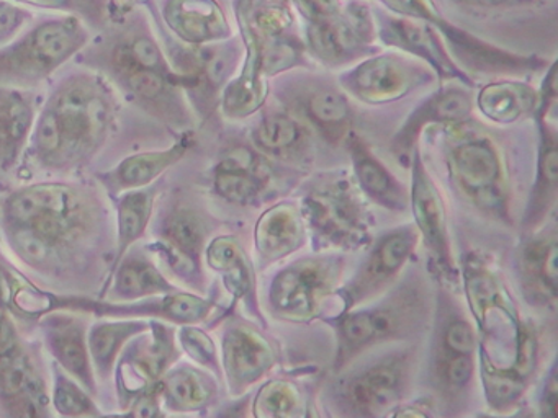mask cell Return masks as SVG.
<instances>
[{
  "label": "cell",
  "mask_w": 558,
  "mask_h": 418,
  "mask_svg": "<svg viewBox=\"0 0 558 418\" xmlns=\"http://www.w3.org/2000/svg\"><path fill=\"white\" fill-rule=\"evenodd\" d=\"M478 107L496 123H514L535 107V94L531 87L518 82H496L480 91Z\"/></svg>",
  "instance_id": "cell-22"
},
{
  "label": "cell",
  "mask_w": 558,
  "mask_h": 418,
  "mask_svg": "<svg viewBox=\"0 0 558 418\" xmlns=\"http://www.w3.org/2000/svg\"><path fill=\"white\" fill-rule=\"evenodd\" d=\"M408 368L404 356H391L357 372L342 384V405L359 415H378L397 407L408 382Z\"/></svg>",
  "instance_id": "cell-8"
},
{
  "label": "cell",
  "mask_w": 558,
  "mask_h": 418,
  "mask_svg": "<svg viewBox=\"0 0 558 418\" xmlns=\"http://www.w3.org/2000/svg\"><path fill=\"white\" fill-rule=\"evenodd\" d=\"M81 216L83 205L77 193L54 183L21 189L8 201L11 224L31 228L53 247L80 225Z\"/></svg>",
  "instance_id": "cell-4"
},
{
  "label": "cell",
  "mask_w": 558,
  "mask_h": 418,
  "mask_svg": "<svg viewBox=\"0 0 558 418\" xmlns=\"http://www.w3.org/2000/svg\"><path fill=\"white\" fill-rule=\"evenodd\" d=\"M305 130L287 114H270L257 126L254 140L264 152L286 156L302 146Z\"/></svg>",
  "instance_id": "cell-34"
},
{
  "label": "cell",
  "mask_w": 558,
  "mask_h": 418,
  "mask_svg": "<svg viewBox=\"0 0 558 418\" xmlns=\"http://www.w3.org/2000/svg\"><path fill=\"white\" fill-rule=\"evenodd\" d=\"M450 165L453 179L476 205L488 211H505L501 160L492 140L470 137L457 144Z\"/></svg>",
  "instance_id": "cell-7"
},
{
  "label": "cell",
  "mask_w": 558,
  "mask_h": 418,
  "mask_svg": "<svg viewBox=\"0 0 558 418\" xmlns=\"http://www.w3.org/2000/svg\"><path fill=\"white\" fill-rule=\"evenodd\" d=\"M305 111L306 116L329 140L338 143L348 134L351 110L341 91L332 88H319L313 91L306 98Z\"/></svg>",
  "instance_id": "cell-27"
},
{
  "label": "cell",
  "mask_w": 558,
  "mask_h": 418,
  "mask_svg": "<svg viewBox=\"0 0 558 418\" xmlns=\"http://www.w3.org/2000/svg\"><path fill=\"white\" fill-rule=\"evenodd\" d=\"M110 67L143 104H148L159 113L178 110L174 75L136 64L117 39L110 49Z\"/></svg>",
  "instance_id": "cell-13"
},
{
  "label": "cell",
  "mask_w": 558,
  "mask_h": 418,
  "mask_svg": "<svg viewBox=\"0 0 558 418\" xmlns=\"http://www.w3.org/2000/svg\"><path fill=\"white\" fill-rule=\"evenodd\" d=\"M54 407L61 415L70 417H80V415L97 414L93 401L77 388L74 382L60 378L57 389H54Z\"/></svg>",
  "instance_id": "cell-41"
},
{
  "label": "cell",
  "mask_w": 558,
  "mask_h": 418,
  "mask_svg": "<svg viewBox=\"0 0 558 418\" xmlns=\"http://www.w3.org/2000/svg\"><path fill=\"white\" fill-rule=\"evenodd\" d=\"M416 242L417 235L411 225L397 229L380 238L357 276L345 290V303L349 309L390 284L398 271L407 263Z\"/></svg>",
  "instance_id": "cell-9"
},
{
  "label": "cell",
  "mask_w": 558,
  "mask_h": 418,
  "mask_svg": "<svg viewBox=\"0 0 558 418\" xmlns=\"http://www.w3.org/2000/svg\"><path fill=\"white\" fill-rule=\"evenodd\" d=\"M420 316L417 297L400 293L372 309L342 317L339 322V368L362 349L400 336L417 322Z\"/></svg>",
  "instance_id": "cell-5"
},
{
  "label": "cell",
  "mask_w": 558,
  "mask_h": 418,
  "mask_svg": "<svg viewBox=\"0 0 558 418\" xmlns=\"http://www.w3.org/2000/svg\"><path fill=\"white\" fill-rule=\"evenodd\" d=\"M303 218L326 244L354 248L368 238L367 212L345 180L313 189L302 205Z\"/></svg>",
  "instance_id": "cell-3"
},
{
  "label": "cell",
  "mask_w": 558,
  "mask_h": 418,
  "mask_svg": "<svg viewBox=\"0 0 558 418\" xmlns=\"http://www.w3.org/2000/svg\"><path fill=\"white\" fill-rule=\"evenodd\" d=\"M182 343L191 353L192 358L197 359L202 365H215V346L204 332L195 329H184Z\"/></svg>",
  "instance_id": "cell-47"
},
{
  "label": "cell",
  "mask_w": 558,
  "mask_h": 418,
  "mask_svg": "<svg viewBox=\"0 0 558 418\" xmlns=\"http://www.w3.org/2000/svg\"><path fill=\"white\" fill-rule=\"evenodd\" d=\"M492 2H495V3H502V2H508V0H492Z\"/></svg>",
  "instance_id": "cell-54"
},
{
  "label": "cell",
  "mask_w": 558,
  "mask_h": 418,
  "mask_svg": "<svg viewBox=\"0 0 558 418\" xmlns=\"http://www.w3.org/2000/svg\"><path fill=\"white\" fill-rule=\"evenodd\" d=\"M439 348L475 355V332L466 320L450 319L440 332Z\"/></svg>",
  "instance_id": "cell-45"
},
{
  "label": "cell",
  "mask_w": 558,
  "mask_h": 418,
  "mask_svg": "<svg viewBox=\"0 0 558 418\" xmlns=\"http://www.w3.org/2000/svg\"><path fill=\"white\" fill-rule=\"evenodd\" d=\"M411 205H413L416 228L420 229L426 247L429 248L439 267L450 271L452 257H450L449 234H447L446 208H444L439 189L427 175L420 159L414 162Z\"/></svg>",
  "instance_id": "cell-10"
},
{
  "label": "cell",
  "mask_w": 558,
  "mask_h": 418,
  "mask_svg": "<svg viewBox=\"0 0 558 418\" xmlns=\"http://www.w3.org/2000/svg\"><path fill=\"white\" fill-rule=\"evenodd\" d=\"M151 214L153 193L133 192L123 196L119 208V261L130 245L145 234Z\"/></svg>",
  "instance_id": "cell-33"
},
{
  "label": "cell",
  "mask_w": 558,
  "mask_h": 418,
  "mask_svg": "<svg viewBox=\"0 0 558 418\" xmlns=\"http://www.w3.org/2000/svg\"><path fill=\"white\" fill-rule=\"evenodd\" d=\"M254 238L256 250L266 261H277L299 250L305 232L295 206L282 202L267 209L257 222Z\"/></svg>",
  "instance_id": "cell-16"
},
{
  "label": "cell",
  "mask_w": 558,
  "mask_h": 418,
  "mask_svg": "<svg viewBox=\"0 0 558 418\" xmlns=\"http://www.w3.org/2000/svg\"><path fill=\"white\" fill-rule=\"evenodd\" d=\"M89 39L87 23L80 16H47L24 35L0 46V85L28 87L45 81L86 48Z\"/></svg>",
  "instance_id": "cell-1"
},
{
  "label": "cell",
  "mask_w": 558,
  "mask_h": 418,
  "mask_svg": "<svg viewBox=\"0 0 558 418\" xmlns=\"http://www.w3.org/2000/svg\"><path fill=\"white\" fill-rule=\"evenodd\" d=\"M225 283L234 296H244L251 290V273L246 260H241L230 270L223 271Z\"/></svg>",
  "instance_id": "cell-48"
},
{
  "label": "cell",
  "mask_w": 558,
  "mask_h": 418,
  "mask_svg": "<svg viewBox=\"0 0 558 418\" xmlns=\"http://www.w3.org/2000/svg\"><path fill=\"white\" fill-rule=\"evenodd\" d=\"M525 284L535 297L555 303L557 299V241L555 235L534 242L522 257Z\"/></svg>",
  "instance_id": "cell-24"
},
{
  "label": "cell",
  "mask_w": 558,
  "mask_h": 418,
  "mask_svg": "<svg viewBox=\"0 0 558 418\" xmlns=\"http://www.w3.org/2000/svg\"><path fill=\"white\" fill-rule=\"evenodd\" d=\"M17 349V333L12 327L11 320L5 317L0 307V358L12 355Z\"/></svg>",
  "instance_id": "cell-50"
},
{
  "label": "cell",
  "mask_w": 558,
  "mask_h": 418,
  "mask_svg": "<svg viewBox=\"0 0 558 418\" xmlns=\"http://www.w3.org/2000/svg\"><path fill=\"white\" fill-rule=\"evenodd\" d=\"M25 7L70 13L80 16L89 26H107L110 22V0H14Z\"/></svg>",
  "instance_id": "cell-38"
},
{
  "label": "cell",
  "mask_w": 558,
  "mask_h": 418,
  "mask_svg": "<svg viewBox=\"0 0 558 418\" xmlns=\"http://www.w3.org/2000/svg\"><path fill=\"white\" fill-rule=\"evenodd\" d=\"M48 345L74 378L93 388V368L80 323L71 319H54L48 332Z\"/></svg>",
  "instance_id": "cell-23"
},
{
  "label": "cell",
  "mask_w": 558,
  "mask_h": 418,
  "mask_svg": "<svg viewBox=\"0 0 558 418\" xmlns=\"http://www.w3.org/2000/svg\"><path fill=\"white\" fill-rule=\"evenodd\" d=\"M544 392V414L555 417V415H557V411H555V408H557V381H555V371L551 372Z\"/></svg>",
  "instance_id": "cell-52"
},
{
  "label": "cell",
  "mask_w": 558,
  "mask_h": 418,
  "mask_svg": "<svg viewBox=\"0 0 558 418\" xmlns=\"http://www.w3.org/2000/svg\"><path fill=\"white\" fill-rule=\"evenodd\" d=\"M302 397L299 389L289 381H270L260 389L254 402L257 417H293L300 414Z\"/></svg>",
  "instance_id": "cell-36"
},
{
  "label": "cell",
  "mask_w": 558,
  "mask_h": 418,
  "mask_svg": "<svg viewBox=\"0 0 558 418\" xmlns=\"http://www.w3.org/2000/svg\"><path fill=\"white\" fill-rule=\"evenodd\" d=\"M475 371V355L472 353L437 349L436 374L447 392H459L469 385Z\"/></svg>",
  "instance_id": "cell-39"
},
{
  "label": "cell",
  "mask_w": 558,
  "mask_h": 418,
  "mask_svg": "<svg viewBox=\"0 0 558 418\" xmlns=\"http://www.w3.org/2000/svg\"><path fill=\"white\" fill-rule=\"evenodd\" d=\"M11 242L19 255L31 263L47 261L51 248H54L50 242L45 241L41 235L25 225H12Z\"/></svg>",
  "instance_id": "cell-42"
},
{
  "label": "cell",
  "mask_w": 558,
  "mask_h": 418,
  "mask_svg": "<svg viewBox=\"0 0 558 418\" xmlns=\"http://www.w3.org/2000/svg\"><path fill=\"white\" fill-rule=\"evenodd\" d=\"M300 10L306 16L316 22V20L328 19V16L338 15V7L332 0H296Z\"/></svg>",
  "instance_id": "cell-49"
},
{
  "label": "cell",
  "mask_w": 558,
  "mask_h": 418,
  "mask_svg": "<svg viewBox=\"0 0 558 418\" xmlns=\"http://www.w3.org/2000/svg\"><path fill=\"white\" fill-rule=\"evenodd\" d=\"M165 234L171 247L191 260H197L202 247H204L205 229L194 212H174L166 222Z\"/></svg>",
  "instance_id": "cell-37"
},
{
  "label": "cell",
  "mask_w": 558,
  "mask_h": 418,
  "mask_svg": "<svg viewBox=\"0 0 558 418\" xmlns=\"http://www.w3.org/2000/svg\"><path fill=\"white\" fill-rule=\"evenodd\" d=\"M387 41L408 49L413 54L416 52L417 56H423L426 61H429L434 67L439 69L444 74H457L456 67H453L449 58L444 54L439 41L429 28L414 25V23L395 22L390 26Z\"/></svg>",
  "instance_id": "cell-28"
},
{
  "label": "cell",
  "mask_w": 558,
  "mask_h": 418,
  "mask_svg": "<svg viewBox=\"0 0 558 418\" xmlns=\"http://www.w3.org/2000/svg\"><path fill=\"white\" fill-rule=\"evenodd\" d=\"M349 149L362 189L385 208L403 209L407 205L403 186L385 169L384 163L375 159L374 153L359 137H351Z\"/></svg>",
  "instance_id": "cell-18"
},
{
  "label": "cell",
  "mask_w": 558,
  "mask_h": 418,
  "mask_svg": "<svg viewBox=\"0 0 558 418\" xmlns=\"http://www.w3.org/2000/svg\"><path fill=\"white\" fill-rule=\"evenodd\" d=\"M299 48L290 39L269 36L266 42L259 41L260 71L277 74L283 69L292 67L299 61Z\"/></svg>",
  "instance_id": "cell-40"
},
{
  "label": "cell",
  "mask_w": 558,
  "mask_h": 418,
  "mask_svg": "<svg viewBox=\"0 0 558 418\" xmlns=\"http://www.w3.org/2000/svg\"><path fill=\"white\" fill-rule=\"evenodd\" d=\"M57 114L63 150L99 144L112 121V107L102 88L84 75H74L58 87L47 104Z\"/></svg>",
  "instance_id": "cell-2"
},
{
  "label": "cell",
  "mask_w": 558,
  "mask_h": 418,
  "mask_svg": "<svg viewBox=\"0 0 558 418\" xmlns=\"http://www.w3.org/2000/svg\"><path fill=\"white\" fill-rule=\"evenodd\" d=\"M558 152L555 137L545 130L544 140L538 157L537 183H535L534 199L529 208V219L525 224L532 225L554 205L557 195Z\"/></svg>",
  "instance_id": "cell-29"
},
{
  "label": "cell",
  "mask_w": 558,
  "mask_h": 418,
  "mask_svg": "<svg viewBox=\"0 0 558 418\" xmlns=\"http://www.w3.org/2000/svg\"><path fill=\"white\" fill-rule=\"evenodd\" d=\"M0 394L15 415H37L35 398L44 395L40 379L15 353L0 358Z\"/></svg>",
  "instance_id": "cell-20"
},
{
  "label": "cell",
  "mask_w": 558,
  "mask_h": 418,
  "mask_svg": "<svg viewBox=\"0 0 558 418\" xmlns=\"http://www.w3.org/2000/svg\"><path fill=\"white\" fill-rule=\"evenodd\" d=\"M310 46L322 61H349L357 54L361 48L362 36L357 29L336 15L328 19L316 20L308 29Z\"/></svg>",
  "instance_id": "cell-21"
},
{
  "label": "cell",
  "mask_w": 558,
  "mask_h": 418,
  "mask_svg": "<svg viewBox=\"0 0 558 418\" xmlns=\"http://www.w3.org/2000/svg\"><path fill=\"white\" fill-rule=\"evenodd\" d=\"M223 359L231 388L243 391L272 368L276 353L259 333L234 327L225 336Z\"/></svg>",
  "instance_id": "cell-12"
},
{
  "label": "cell",
  "mask_w": 558,
  "mask_h": 418,
  "mask_svg": "<svg viewBox=\"0 0 558 418\" xmlns=\"http://www.w3.org/2000/svg\"><path fill=\"white\" fill-rule=\"evenodd\" d=\"M162 22L182 41L204 46L227 38V16L217 0H165Z\"/></svg>",
  "instance_id": "cell-11"
},
{
  "label": "cell",
  "mask_w": 558,
  "mask_h": 418,
  "mask_svg": "<svg viewBox=\"0 0 558 418\" xmlns=\"http://www.w3.org/2000/svg\"><path fill=\"white\" fill-rule=\"evenodd\" d=\"M145 327V323L142 322L99 323V325L93 327L89 348L97 369L102 374L109 371L126 340L143 332Z\"/></svg>",
  "instance_id": "cell-31"
},
{
  "label": "cell",
  "mask_w": 558,
  "mask_h": 418,
  "mask_svg": "<svg viewBox=\"0 0 558 418\" xmlns=\"http://www.w3.org/2000/svg\"><path fill=\"white\" fill-rule=\"evenodd\" d=\"M123 2H125V0H123ZM132 2L133 5H135V3L148 2V0H132Z\"/></svg>",
  "instance_id": "cell-53"
},
{
  "label": "cell",
  "mask_w": 558,
  "mask_h": 418,
  "mask_svg": "<svg viewBox=\"0 0 558 418\" xmlns=\"http://www.w3.org/2000/svg\"><path fill=\"white\" fill-rule=\"evenodd\" d=\"M133 405L135 407L130 410V414L136 415V417H156V415L161 414L156 391L146 392Z\"/></svg>",
  "instance_id": "cell-51"
},
{
  "label": "cell",
  "mask_w": 558,
  "mask_h": 418,
  "mask_svg": "<svg viewBox=\"0 0 558 418\" xmlns=\"http://www.w3.org/2000/svg\"><path fill=\"white\" fill-rule=\"evenodd\" d=\"M34 123V108L15 87L0 85V162L11 163Z\"/></svg>",
  "instance_id": "cell-19"
},
{
  "label": "cell",
  "mask_w": 558,
  "mask_h": 418,
  "mask_svg": "<svg viewBox=\"0 0 558 418\" xmlns=\"http://www.w3.org/2000/svg\"><path fill=\"white\" fill-rule=\"evenodd\" d=\"M171 284L146 260L133 258L120 267L117 294L123 299H140L151 294L168 293Z\"/></svg>",
  "instance_id": "cell-32"
},
{
  "label": "cell",
  "mask_w": 558,
  "mask_h": 418,
  "mask_svg": "<svg viewBox=\"0 0 558 418\" xmlns=\"http://www.w3.org/2000/svg\"><path fill=\"white\" fill-rule=\"evenodd\" d=\"M208 263L217 271H227L243 260L240 245L231 237H218L211 242L207 251Z\"/></svg>",
  "instance_id": "cell-46"
},
{
  "label": "cell",
  "mask_w": 558,
  "mask_h": 418,
  "mask_svg": "<svg viewBox=\"0 0 558 418\" xmlns=\"http://www.w3.org/2000/svg\"><path fill=\"white\" fill-rule=\"evenodd\" d=\"M166 401L171 407L198 408L210 401L214 394L211 382L192 368L175 369L165 382Z\"/></svg>",
  "instance_id": "cell-35"
},
{
  "label": "cell",
  "mask_w": 558,
  "mask_h": 418,
  "mask_svg": "<svg viewBox=\"0 0 558 418\" xmlns=\"http://www.w3.org/2000/svg\"><path fill=\"white\" fill-rule=\"evenodd\" d=\"M483 384H485L486 398L489 405L498 410L512 407L521 398L527 384L529 376L519 371L515 366L498 368L482 356Z\"/></svg>",
  "instance_id": "cell-30"
},
{
  "label": "cell",
  "mask_w": 558,
  "mask_h": 418,
  "mask_svg": "<svg viewBox=\"0 0 558 418\" xmlns=\"http://www.w3.org/2000/svg\"><path fill=\"white\" fill-rule=\"evenodd\" d=\"M191 144V139L185 136L169 149L129 157L117 169V183L122 188H138V186L148 185L153 180L158 179L165 170L181 160Z\"/></svg>",
  "instance_id": "cell-25"
},
{
  "label": "cell",
  "mask_w": 558,
  "mask_h": 418,
  "mask_svg": "<svg viewBox=\"0 0 558 418\" xmlns=\"http://www.w3.org/2000/svg\"><path fill=\"white\" fill-rule=\"evenodd\" d=\"M38 152L44 157H54L63 152V134L58 124L57 114L50 107L45 108L35 133Z\"/></svg>",
  "instance_id": "cell-44"
},
{
  "label": "cell",
  "mask_w": 558,
  "mask_h": 418,
  "mask_svg": "<svg viewBox=\"0 0 558 418\" xmlns=\"http://www.w3.org/2000/svg\"><path fill=\"white\" fill-rule=\"evenodd\" d=\"M335 263L302 260L277 274L270 286L269 300L274 312L292 322H306L318 314L323 297L335 284Z\"/></svg>",
  "instance_id": "cell-6"
},
{
  "label": "cell",
  "mask_w": 558,
  "mask_h": 418,
  "mask_svg": "<svg viewBox=\"0 0 558 418\" xmlns=\"http://www.w3.org/2000/svg\"><path fill=\"white\" fill-rule=\"evenodd\" d=\"M34 20L28 7L14 0H0V46L12 41Z\"/></svg>",
  "instance_id": "cell-43"
},
{
  "label": "cell",
  "mask_w": 558,
  "mask_h": 418,
  "mask_svg": "<svg viewBox=\"0 0 558 418\" xmlns=\"http://www.w3.org/2000/svg\"><path fill=\"white\" fill-rule=\"evenodd\" d=\"M214 182L218 195L243 205L259 195L266 176L256 153L247 147H238L218 163Z\"/></svg>",
  "instance_id": "cell-17"
},
{
  "label": "cell",
  "mask_w": 558,
  "mask_h": 418,
  "mask_svg": "<svg viewBox=\"0 0 558 418\" xmlns=\"http://www.w3.org/2000/svg\"><path fill=\"white\" fill-rule=\"evenodd\" d=\"M348 87L371 103L395 100L411 87L410 71L393 56H378L349 74Z\"/></svg>",
  "instance_id": "cell-14"
},
{
  "label": "cell",
  "mask_w": 558,
  "mask_h": 418,
  "mask_svg": "<svg viewBox=\"0 0 558 418\" xmlns=\"http://www.w3.org/2000/svg\"><path fill=\"white\" fill-rule=\"evenodd\" d=\"M266 98V85L260 78L259 41L251 46L243 74L228 85L223 95V110L228 116L244 118L254 113Z\"/></svg>",
  "instance_id": "cell-26"
},
{
  "label": "cell",
  "mask_w": 558,
  "mask_h": 418,
  "mask_svg": "<svg viewBox=\"0 0 558 418\" xmlns=\"http://www.w3.org/2000/svg\"><path fill=\"white\" fill-rule=\"evenodd\" d=\"M472 111V98L465 91L450 88L439 91L427 100L423 107L417 108L410 120L401 127L400 133L395 136L391 150L397 157H407L426 124L430 123H457L465 120Z\"/></svg>",
  "instance_id": "cell-15"
}]
</instances>
